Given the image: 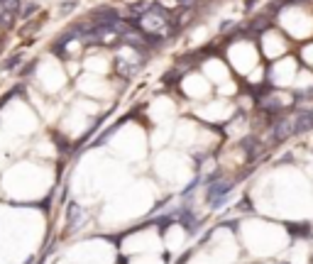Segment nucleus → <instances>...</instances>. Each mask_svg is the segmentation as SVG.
<instances>
[{
	"mask_svg": "<svg viewBox=\"0 0 313 264\" xmlns=\"http://www.w3.org/2000/svg\"><path fill=\"white\" fill-rule=\"evenodd\" d=\"M171 22H169V15H167V10H162V5H157V2H152L149 5V12L140 17V29H142L144 37H149V39H162V37H167L171 32Z\"/></svg>",
	"mask_w": 313,
	"mask_h": 264,
	"instance_id": "f257e3e1",
	"label": "nucleus"
},
{
	"mask_svg": "<svg viewBox=\"0 0 313 264\" xmlns=\"http://www.w3.org/2000/svg\"><path fill=\"white\" fill-rule=\"evenodd\" d=\"M230 191H232V183H230V181H215V183L208 186L206 196H208V201H210L213 205H220L223 203V198L228 196Z\"/></svg>",
	"mask_w": 313,
	"mask_h": 264,
	"instance_id": "f03ea898",
	"label": "nucleus"
},
{
	"mask_svg": "<svg viewBox=\"0 0 313 264\" xmlns=\"http://www.w3.org/2000/svg\"><path fill=\"white\" fill-rule=\"evenodd\" d=\"M294 132H296V127H294V120H289V117L279 120V122L274 125V137H277L279 142H282V140H289Z\"/></svg>",
	"mask_w": 313,
	"mask_h": 264,
	"instance_id": "7ed1b4c3",
	"label": "nucleus"
},
{
	"mask_svg": "<svg viewBox=\"0 0 313 264\" xmlns=\"http://www.w3.org/2000/svg\"><path fill=\"white\" fill-rule=\"evenodd\" d=\"M294 127H296V132L311 130L313 127V110H301V113H296V117H294Z\"/></svg>",
	"mask_w": 313,
	"mask_h": 264,
	"instance_id": "20e7f679",
	"label": "nucleus"
},
{
	"mask_svg": "<svg viewBox=\"0 0 313 264\" xmlns=\"http://www.w3.org/2000/svg\"><path fill=\"white\" fill-rule=\"evenodd\" d=\"M125 42H127V44H132L135 49L147 47V37H144V34H137V32H127V34H125Z\"/></svg>",
	"mask_w": 313,
	"mask_h": 264,
	"instance_id": "39448f33",
	"label": "nucleus"
},
{
	"mask_svg": "<svg viewBox=\"0 0 313 264\" xmlns=\"http://www.w3.org/2000/svg\"><path fill=\"white\" fill-rule=\"evenodd\" d=\"M17 7H20V0H0V10H5L10 15H15Z\"/></svg>",
	"mask_w": 313,
	"mask_h": 264,
	"instance_id": "423d86ee",
	"label": "nucleus"
},
{
	"mask_svg": "<svg viewBox=\"0 0 313 264\" xmlns=\"http://www.w3.org/2000/svg\"><path fill=\"white\" fill-rule=\"evenodd\" d=\"M117 66H120V74H122V76H127V79L135 74V66H132V64H125L122 59H117Z\"/></svg>",
	"mask_w": 313,
	"mask_h": 264,
	"instance_id": "0eeeda50",
	"label": "nucleus"
},
{
	"mask_svg": "<svg viewBox=\"0 0 313 264\" xmlns=\"http://www.w3.org/2000/svg\"><path fill=\"white\" fill-rule=\"evenodd\" d=\"M257 140L255 137H247V140H245V142H242V147H245V149H247V152H250V157H255V152H257Z\"/></svg>",
	"mask_w": 313,
	"mask_h": 264,
	"instance_id": "6e6552de",
	"label": "nucleus"
},
{
	"mask_svg": "<svg viewBox=\"0 0 313 264\" xmlns=\"http://www.w3.org/2000/svg\"><path fill=\"white\" fill-rule=\"evenodd\" d=\"M17 61H20V57H12V59H7V61H5V69H15V64H17Z\"/></svg>",
	"mask_w": 313,
	"mask_h": 264,
	"instance_id": "1a4fd4ad",
	"label": "nucleus"
},
{
	"mask_svg": "<svg viewBox=\"0 0 313 264\" xmlns=\"http://www.w3.org/2000/svg\"><path fill=\"white\" fill-rule=\"evenodd\" d=\"M74 5H76V2H74V0H71V2H64V5H61V7H64V12H69V10H74Z\"/></svg>",
	"mask_w": 313,
	"mask_h": 264,
	"instance_id": "9d476101",
	"label": "nucleus"
}]
</instances>
